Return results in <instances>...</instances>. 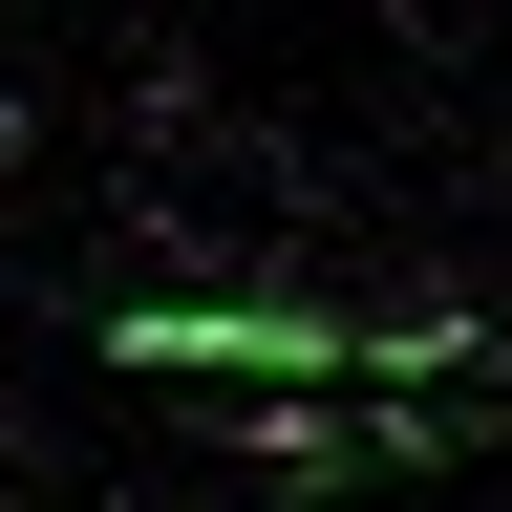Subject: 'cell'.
<instances>
[{"label": "cell", "instance_id": "obj_2", "mask_svg": "<svg viewBox=\"0 0 512 512\" xmlns=\"http://www.w3.org/2000/svg\"><path fill=\"white\" fill-rule=\"evenodd\" d=\"M0 150H22V107H0Z\"/></svg>", "mask_w": 512, "mask_h": 512}, {"label": "cell", "instance_id": "obj_1", "mask_svg": "<svg viewBox=\"0 0 512 512\" xmlns=\"http://www.w3.org/2000/svg\"><path fill=\"white\" fill-rule=\"evenodd\" d=\"M128 384H278V406H320V384H448L470 363V320H320V299H128L107 320Z\"/></svg>", "mask_w": 512, "mask_h": 512}]
</instances>
